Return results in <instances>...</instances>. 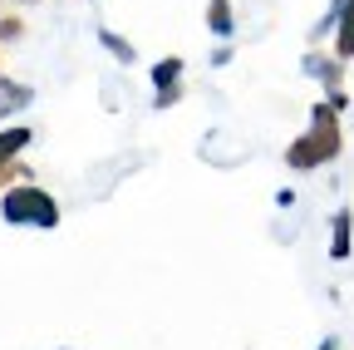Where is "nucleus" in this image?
Instances as JSON below:
<instances>
[{"label": "nucleus", "instance_id": "nucleus-4", "mask_svg": "<svg viewBox=\"0 0 354 350\" xmlns=\"http://www.w3.org/2000/svg\"><path fill=\"white\" fill-rule=\"evenodd\" d=\"M335 60H354V0H339V30H335Z\"/></svg>", "mask_w": 354, "mask_h": 350}, {"label": "nucleus", "instance_id": "nucleus-11", "mask_svg": "<svg viewBox=\"0 0 354 350\" xmlns=\"http://www.w3.org/2000/svg\"><path fill=\"white\" fill-rule=\"evenodd\" d=\"M320 350H335V340H325V345H320Z\"/></svg>", "mask_w": 354, "mask_h": 350}, {"label": "nucleus", "instance_id": "nucleus-1", "mask_svg": "<svg viewBox=\"0 0 354 350\" xmlns=\"http://www.w3.org/2000/svg\"><path fill=\"white\" fill-rule=\"evenodd\" d=\"M0 212H6V222H15V227H55L59 222V202L44 188H35V183L10 188L6 202H0Z\"/></svg>", "mask_w": 354, "mask_h": 350}, {"label": "nucleus", "instance_id": "nucleus-6", "mask_svg": "<svg viewBox=\"0 0 354 350\" xmlns=\"http://www.w3.org/2000/svg\"><path fill=\"white\" fill-rule=\"evenodd\" d=\"M232 0H212V6H207V30L212 35H232Z\"/></svg>", "mask_w": 354, "mask_h": 350}, {"label": "nucleus", "instance_id": "nucleus-7", "mask_svg": "<svg viewBox=\"0 0 354 350\" xmlns=\"http://www.w3.org/2000/svg\"><path fill=\"white\" fill-rule=\"evenodd\" d=\"M349 227H354V217L339 212V217H335V237H330V256H335V261L349 256Z\"/></svg>", "mask_w": 354, "mask_h": 350}, {"label": "nucleus", "instance_id": "nucleus-9", "mask_svg": "<svg viewBox=\"0 0 354 350\" xmlns=\"http://www.w3.org/2000/svg\"><path fill=\"white\" fill-rule=\"evenodd\" d=\"M104 45H109L118 60H133V45H128V40H118V35H109V30H104Z\"/></svg>", "mask_w": 354, "mask_h": 350}, {"label": "nucleus", "instance_id": "nucleus-3", "mask_svg": "<svg viewBox=\"0 0 354 350\" xmlns=\"http://www.w3.org/2000/svg\"><path fill=\"white\" fill-rule=\"evenodd\" d=\"M30 128L25 123H10V128H0V183H6V178H30V168H20L15 158L30 148Z\"/></svg>", "mask_w": 354, "mask_h": 350}, {"label": "nucleus", "instance_id": "nucleus-8", "mask_svg": "<svg viewBox=\"0 0 354 350\" xmlns=\"http://www.w3.org/2000/svg\"><path fill=\"white\" fill-rule=\"evenodd\" d=\"M20 104H30V89H25V84H6V94H0V114L20 109Z\"/></svg>", "mask_w": 354, "mask_h": 350}, {"label": "nucleus", "instance_id": "nucleus-2", "mask_svg": "<svg viewBox=\"0 0 354 350\" xmlns=\"http://www.w3.org/2000/svg\"><path fill=\"white\" fill-rule=\"evenodd\" d=\"M339 148H344V139H339V123L330 119V123H315L305 139H295V143L286 148V163H290V168H320V163L339 158Z\"/></svg>", "mask_w": 354, "mask_h": 350}, {"label": "nucleus", "instance_id": "nucleus-10", "mask_svg": "<svg viewBox=\"0 0 354 350\" xmlns=\"http://www.w3.org/2000/svg\"><path fill=\"white\" fill-rule=\"evenodd\" d=\"M0 35H6V40H15V35H20V20H10V15H0Z\"/></svg>", "mask_w": 354, "mask_h": 350}, {"label": "nucleus", "instance_id": "nucleus-5", "mask_svg": "<svg viewBox=\"0 0 354 350\" xmlns=\"http://www.w3.org/2000/svg\"><path fill=\"white\" fill-rule=\"evenodd\" d=\"M177 79H183V60H162L153 69V84H158V104H172L177 99Z\"/></svg>", "mask_w": 354, "mask_h": 350}]
</instances>
